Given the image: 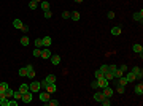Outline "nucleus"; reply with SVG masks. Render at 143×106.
<instances>
[{"mask_svg": "<svg viewBox=\"0 0 143 106\" xmlns=\"http://www.w3.org/2000/svg\"><path fill=\"white\" fill-rule=\"evenodd\" d=\"M8 103H10V98H7V97H3L0 100V106H8Z\"/></svg>", "mask_w": 143, "mask_h": 106, "instance_id": "nucleus-30", "label": "nucleus"}, {"mask_svg": "<svg viewBox=\"0 0 143 106\" xmlns=\"http://www.w3.org/2000/svg\"><path fill=\"white\" fill-rule=\"evenodd\" d=\"M108 70H110L111 73H115L116 70H118V67H116V63H111V65H108Z\"/></svg>", "mask_w": 143, "mask_h": 106, "instance_id": "nucleus-38", "label": "nucleus"}, {"mask_svg": "<svg viewBox=\"0 0 143 106\" xmlns=\"http://www.w3.org/2000/svg\"><path fill=\"white\" fill-rule=\"evenodd\" d=\"M35 2H37V3H38V2H41V0H35Z\"/></svg>", "mask_w": 143, "mask_h": 106, "instance_id": "nucleus-50", "label": "nucleus"}, {"mask_svg": "<svg viewBox=\"0 0 143 106\" xmlns=\"http://www.w3.org/2000/svg\"><path fill=\"white\" fill-rule=\"evenodd\" d=\"M43 16L46 17V19H51V17H52V13H51V10H46V11H43Z\"/></svg>", "mask_w": 143, "mask_h": 106, "instance_id": "nucleus-34", "label": "nucleus"}, {"mask_svg": "<svg viewBox=\"0 0 143 106\" xmlns=\"http://www.w3.org/2000/svg\"><path fill=\"white\" fill-rule=\"evenodd\" d=\"M45 81L48 82V84H51V82H56V76H54V74H48L46 78H45Z\"/></svg>", "mask_w": 143, "mask_h": 106, "instance_id": "nucleus-22", "label": "nucleus"}, {"mask_svg": "<svg viewBox=\"0 0 143 106\" xmlns=\"http://www.w3.org/2000/svg\"><path fill=\"white\" fill-rule=\"evenodd\" d=\"M103 78H105V79H108V81H113V78H115V73H111L110 70H108L106 73H103Z\"/></svg>", "mask_w": 143, "mask_h": 106, "instance_id": "nucleus-20", "label": "nucleus"}, {"mask_svg": "<svg viewBox=\"0 0 143 106\" xmlns=\"http://www.w3.org/2000/svg\"><path fill=\"white\" fill-rule=\"evenodd\" d=\"M103 97H105V95H103L102 92H95V93H94V100H95V101H99V103L102 101V98H103Z\"/></svg>", "mask_w": 143, "mask_h": 106, "instance_id": "nucleus-18", "label": "nucleus"}, {"mask_svg": "<svg viewBox=\"0 0 143 106\" xmlns=\"http://www.w3.org/2000/svg\"><path fill=\"white\" fill-rule=\"evenodd\" d=\"M40 7H41V10H43V11L49 10V2H46V0H45V2H41V3H40Z\"/></svg>", "mask_w": 143, "mask_h": 106, "instance_id": "nucleus-26", "label": "nucleus"}, {"mask_svg": "<svg viewBox=\"0 0 143 106\" xmlns=\"http://www.w3.org/2000/svg\"><path fill=\"white\" fill-rule=\"evenodd\" d=\"M124 76H126V79H127L129 82H132V81H135V74H134L132 71H126V73H124Z\"/></svg>", "mask_w": 143, "mask_h": 106, "instance_id": "nucleus-16", "label": "nucleus"}, {"mask_svg": "<svg viewBox=\"0 0 143 106\" xmlns=\"http://www.w3.org/2000/svg\"><path fill=\"white\" fill-rule=\"evenodd\" d=\"M32 98H33V93L29 90V92H26V93H22L21 101H24V103H30V101H32Z\"/></svg>", "mask_w": 143, "mask_h": 106, "instance_id": "nucleus-3", "label": "nucleus"}, {"mask_svg": "<svg viewBox=\"0 0 143 106\" xmlns=\"http://www.w3.org/2000/svg\"><path fill=\"white\" fill-rule=\"evenodd\" d=\"M62 19H70V11H64V13H62Z\"/></svg>", "mask_w": 143, "mask_h": 106, "instance_id": "nucleus-41", "label": "nucleus"}, {"mask_svg": "<svg viewBox=\"0 0 143 106\" xmlns=\"http://www.w3.org/2000/svg\"><path fill=\"white\" fill-rule=\"evenodd\" d=\"M118 68L121 70L122 73H126V71H127V65H126V63H122V65H121V67H118Z\"/></svg>", "mask_w": 143, "mask_h": 106, "instance_id": "nucleus-44", "label": "nucleus"}, {"mask_svg": "<svg viewBox=\"0 0 143 106\" xmlns=\"http://www.w3.org/2000/svg\"><path fill=\"white\" fill-rule=\"evenodd\" d=\"M134 92L137 93V95H143V86H141V82H140V84H137L135 87H134Z\"/></svg>", "mask_w": 143, "mask_h": 106, "instance_id": "nucleus-12", "label": "nucleus"}, {"mask_svg": "<svg viewBox=\"0 0 143 106\" xmlns=\"http://www.w3.org/2000/svg\"><path fill=\"white\" fill-rule=\"evenodd\" d=\"M132 51H134V52H137V54H140V56H141V52H143V48H141V44L135 43V44L132 46Z\"/></svg>", "mask_w": 143, "mask_h": 106, "instance_id": "nucleus-13", "label": "nucleus"}, {"mask_svg": "<svg viewBox=\"0 0 143 106\" xmlns=\"http://www.w3.org/2000/svg\"><path fill=\"white\" fill-rule=\"evenodd\" d=\"M106 17H108V19H115V11H108V13H106Z\"/></svg>", "mask_w": 143, "mask_h": 106, "instance_id": "nucleus-43", "label": "nucleus"}, {"mask_svg": "<svg viewBox=\"0 0 143 106\" xmlns=\"http://www.w3.org/2000/svg\"><path fill=\"white\" fill-rule=\"evenodd\" d=\"M118 81H119V84H122V86H126V87H127V84H129V81L126 79V76H124V74H122V76H121V78H119Z\"/></svg>", "mask_w": 143, "mask_h": 106, "instance_id": "nucleus-25", "label": "nucleus"}, {"mask_svg": "<svg viewBox=\"0 0 143 106\" xmlns=\"http://www.w3.org/2000/svg\"><path fill=\"white\" fill-rule=\"evenodd\" d=\"M35 48H43V41H41V38H35Z\"/></svg>", "mask_w": 143, "mask_h": 106, "instance_id": "nucleus-32", "label": "nucleus"}, {"mask_svg": "<svg viewBox=\"0 0 143 106\" xmlns=\"http://www.w3.org/2000/svg\"><path fill=\"white\" fill-rule=\"evenodd\" d=\"M21 30H22L24 33H27V32H29V25H22V29H21Z\"/></svg>", "mask_w": 143, "mask_h": 106, "instance_id": "nucleus-47", "label": "nucleus"}, {"mask_svg": "<svg viewBox=\"0 0 143 106\" xmlns=\"http://www.w3.org/2000/svg\"><path fill=\"white\" fill-rule=\"evenodd\" d=\"M41 41H43V48H49L51 46V37H43Z\"/></svg>", "mask_w": 143, "mask_h": 106, "instance_id": "nucleus-14", "label": "nucleus"}, {"mask_svg": "<svg viewBox=\"0 0 143 106\" xmlns=\"http://www.w3.org/2000/svg\"><path fill=\"white\" fill-rule=\"evenodd\" d=\"M8 106H17V100H14V98H10V103H8Z\"/></svg>", "mask_w": 143, "mask_h": 106, "instance_id": "nucleus-40", "label": "nucleus"}, {"mask_svg": "<svg viewBox=\"0 0 143 106\" xmlns=\"http://www.w3.org/2000/svg\"><path fill=\"white\" fill-rule=\"evenodd\" d=\"M7 89H8V84H7V82H0V90L5 92Z\"/></svg>", "mask_w": 143, "mask_h": 106, "instance_id": "nucleus-37", "label": "nucleus"}, {"mask_svg": "<svg viewBox=\"0 0 143 106\" xmlns=\"http://www.w3.org/2000/svg\"><path fill=\"white\" fill-rule=\"evenodd\" d=\"M132 19L137 21V22H141V21H143V11L140 10V11H137V13H134V14H132Z\"/></svg>", "mask_w": 143, "mask_h": 106, "instance_id": "nucleus-8", "label": "nucleus"}, {"mask_svg": "<svg viewBox=\"0 0 143 106\" xmlns=\"http://www.w3.org/2000/svg\"><path fill=\"white\" fill-rule=\"evenodd\" d=\"M41 56V48H35L33 49V57H40Z\"/></svg>", "mask_w": 143, "mask_h": 106, "instance_id": "nucleus-35", "label": "nucleus"}, {"mask_svg": "<svg viewBox=\"0 0 143 106\" xmlns=\"http://www.w3.org/2000/svg\"><path fill=\"white\" fill-rule=\"evenodd\" d=\"M45 104H46V106H59V100H51V98H49Z\"/></svg>", "mask_w": 143, "mask_h": 106, "instance_id": "nucleus-21", "label": "nucleus"}, {"mask_svg": "<svg viewBox=\"0 0 143 106\" xmlns=\"http://www.w3.org/2000/svg\"><path fill=\"white\" fill-rule=\"evenodd\" d=\"M21 97H22V93H21L19 90H14V92H13V98H14V100H21Z\"/></svg>", "mask_w": 143, "mask_h": 106, "instance_id": "nucleus-33", "label": "nucleus"}, {"mask_svg": "<svg viewBox=\"0 0 143 106\" xmlns=\"http://www.w3.org/2000/svg\"><path fill=\"white\" fill-rule=\"evenodd\" d=\"M91 87H92V89H99V86H97V79H94V81L91 82Z\"/></svg>", "mask_w": 143, "mask_h": 106, "instance_id": "nucleus-45", "label": "nucleus"}, {"mask_svg": "<svg viewBox=\"0 0 143 106\" xmlns=\"http://www.w3.org/2000/svg\"><path fill=\"white\" fill-rule=\"evenodd\" d=\"M29 43H30V41H29V38L24 35V37L21 38V44H22V46H29Z\"/></svg>", "mask_w": 143, "mask_h": 106, "instance_id": "nucleus-31", "label": "nucleus"}, {"mask_svg": "<svg viewBox=\"0 0 143 106\" xmlns=\"http://www.w3.org/2000/svg\"><path fill=\"white\" fill-rule=\"evenodd\" d=\"M17 90H19L21 93H26V92H29V84H21Z\"/></svg>", "mask_w": 143, "mask_h": 106, "instance_id": "nucleus-23", "label": "nucleus"}, {"mask_svg": "<svg viewBox=\"0 0 143 106\" xmlns=\"http://www.w3.org/2000/svg\"><path fill=\"white\" fill-rule=\"evenodd\" d=\"M40 86H41V89H46V86H48V82L43 79V81H40Z\"/></svg>", "mask_w": 143, "mask_h": 106, "instance_id": "nucleus-46", "label": "nucleus"}, {"mask_svg": "<svg viewBox=\"0 0 143 106\" xmlns=\"http://www.w3.org/2000/svg\"><path fill=\"white\" fill-rule=\"evenodd\" d=\"M121 32H122L121 27H118V25L111 29V35H113V37H118V35H121Z\"/></svg>", "mask_w": 143, "mask_h": 106, "instance_id": "nucleus-17", "label": "nucleus"}, {"mask_svg": "<svg viewBox=\"0 0 143 106\" xmlns=\"http://www.w3.org/2000/svg\"><path fill=\"white\" fill-rule=\"evenodd\" d=\"M49 59H51V63H52V65H59V63H61V56H57V54L51 56Z\"/></svg>", "mask_w": 143, "mask_h": 106, "instance_id": "nucleus-11", "label": "nucleus"}, {"mask_svg": "<svg viewBox=\"0 0 143 106\" xmlns=\"http://www.w3.org/2000/svg\"><path fill=\"white\" fill-rule=\"evenodd\" d=\"M75 2H76V3H81V2H83V0H75Z\"/></svg>", "mask_w": 143, "mask_h": 106, "instance_id": "nucleus-49", "label": "nucleus"}, {"mask_svg": "<svg viewBox=\"0 0 143 106\" xmlns=\"http://www.w3.org/2000/svg\"><path fill=\"white\" fill-rule=\"evenodd\" d=\"M41 89V86H40V81H32L30 84H29V90H30L32 93H38Z\"/></svg>", "mask_w": 143, "mask_h": 106, "instance_id": "nucleus-1", "label": "nucleus"}, {"mask_svg": "<svg viewBox=\"0 0 143 106\" xmlns=\"http://www.w3.org/2000/svg\"><path fill=\"white\" fill-rule=\"evenodd\" d=\"M70 19L72 21H80V13H78V11H70Z\"/></svg>", "mask_w": 143, "mask_h": 106, "instance_id": "nucleus-15", "label": "nucleus"}, {"mask_svg": "<svg viewBox=\"0 0 143 106\" xmlns=\"http://www.w3.org/2000/svg\"><path fill=\"white\" fill-rule=\"evenodd\" d=\"M102 76H103V74H102V71H100V70H97V71H95V73H94V78H95V79H99V78H102Z\"/></svg>", "mask_w": 143, "mask_h": 106, "instance_id": "nucleus-39", "label": "nucleus"}, {"mask_svg": "<svg viewBox=\"0 0 143 106\" xmlns=\"http://www.w3.org/2000/svg\"><path fill=\"white\" fill-rule=\"evenodd\" d=\"M22 25H24V24H22L21 19H14V21H13V27H14V29H22Z\"/></svg>", "mask_w": 143, "mask_h": 106, "instance_id": "nucleus-19", "label": "nucleus"}, {"mask_svg": "<svg viewBox=\"0 0 143 106\" xmlns=\"http://www.w3.org/2000/svg\"><path fill=\"white\" fill-rule=\"evenodd\" d=\"M134 74H135V79H138V81H141V78H143V70L140 68V67H134L132 70H130Z\"/></svg>", "mask_w": 143, "mask_h": 106, "instance_id": "nucleus-2", "label": "nucleus"}, {"mask_svg": "<svg viewBox=\"0 0 143 106\" xmlns=\"http://www.w3.org/2000/svg\"><path fill=\"white\" fill-rule=\"evenodd\" d=\"M45 90H46V92H49V93H54V92L57 90V87H56V82H51V84H48Z\"/></svg>", "mask_w": 143, "mask_h": 106, "instance_id": "nucleus-10", "label": "nucleus"}, {"mask_svg": "<svg viewBox=\"0 0 143 106\" xmlns=\"http://www.w3.org/2000/svg\"><path fill=\"white\" fill-rule=\"evenodd\" d=\"M37 7H38V3L35 2V0H30V2H29V8L30 10H37Z\"/></svg>", "mask_w": 143, "mask_h": 106, "instance_id": "nucleus-28", "label": "nucleus"}, {"mask_svg": "<svg viewBox=\"0 0 143 106\" xmlns=\"http://www.w3.org/2000/svg\"><path fill=\"white\" fill-rule=\"evenodd\" d=\"M115 89L118 90V93H124V92H126V86H122V84H118V86H115Z\"/></svg>", "mask_w": 143, "mask_h": 106, "instance_id": "nucleus-24", "label": "nucleus"}, {"mask_svg": "<svg viewBox=\"0 0 143 106\" xmlns=\"http://www.w3.org/2000/svg\"><path fill=\"white\" fill-rule=\"evenodd\" d=\"M41 59H49L51 57V49L49 48H43L41 49V56H40Z\"/></svg>", "mask_w": 143, "mask_h": 106, "instance_id": "nucleus-9", "label": "nucleus"}, {"mask_svg": "<svg viewBox=\"0 0 143 106\" xmlns=\"http://www.w3.org/2000/svg\"><path fill=\"white\" fill-rule=\"evenodd\" d=\"M19 76H22V78H27V70H26V68H19Z\"/></svg>", "mask_w": 143, "mask_h": 106, "instance_id": "nucleus-36", "label": "nucleus"}, {"mask_svg": "<svg viewBox=\"0 0 143 106\" xmlns=\"http://www.w3.org/2000/svg\"><path fill=\"white\" fill-rule=\"evenodd\" d=\"M38 98H40V101L46 103L49 100V92H38Z\"/></svg>", "mask_w": 143, "mask_h": 106, "instance_id": "nucleus-6", "label": "nucleus"}, {"mask_svg": "<svg viewBox=\"0 0 143 106\" xmlns=\"http://www.w3.org/2000/svg\"><path fill=\"white\" fill-rule=\"evenodd\" d=\"M102 93H103L105 97H108V98H110V97L113 95V93H115V90H113L110 86H106V87H103V89H102Z\"/></svg>", "mask_w": 143, "mask_h": 106, "instance_id": "nucleus-7", "label": "nucleus"}, {"mask_svg": "<svg viewBox=\"0 0 143 106\" xmlns=\"http://www.w3.org/2000/svg\"><path fill=\"white\" fill-rule=\"evenodd\" d=\"M26 70H27V78L33 79V78H35V70H33V65H32V63H27V65H26Z\"/></svg>", "mask_w": 143, "mask_h": 106, "instance_id": "nucleus-4", "label": "nucleus"}, {"mask_svg": "<svg viewBox=\"0 0 143 106\" xmlns=\"http://www.w3.org/2000/svg\"><path fill=\"white\" fill-rule=\"evenodd\" d=\"M3 97H5V92H2V90H0V100H2Z\"/></svg>", "mask_w": 143, "mask_h": 106, "instance_id": "nucleus-48", "label": "nucleus"}, {"mask_svg": "<svg viewBox=\"0 0 143 106\" xmlns=\"http://www.w3.org/2000/svg\"><path fill=\"white\" fill-rule=\"evenodd\" d=\"M100 103H102L103 106H110V104H111V101H110V98H108V97H103V98H102V101H100Z\"/></svg>", "mask_w": 143, "mask_h": 106, "instance_id": "nucleus-29", "label": "nucleus"}, {"mask_svg": "<svg viewBox=\"0 0 143 106\" xmlns=\"http://www.w3.org/2000/svg\"><path fill=\"white\" fill-rule=\"evenodd\" d=\"M13 89H10V87H8V89L7 90H5V97H7V98H13Z\"/></svg>", "mask_w": 143, "mask_h": 106, "instance_id": "nucleus-27", "label": "nucleus"}, {"mask_svg": "<svg viewBox=\"0 0 143 106\" xmlns=\"http://www.w3.org/2000/svg\"><path fill=\"white\" fill-rule=\"evenodd\" d=\"M99 70H100V71H102V74H103V73H106V71H108V65H102Z\"/></svg>", "mask_w": 143, "mask_h": 106, "instance_id": "nucleus-42", "label": "nucleus"}, {"mask_svg": "<svg viewBox=\"0 0 143 106\" xmlns=\"http://www.w3.org/2000/svg\"><path fill=\"white\" fill-rule=\"evenodd\" d=\"M97 86H99V89H103V87L110 86V81H108V79H105L103 76H102V78H99V79H97Z\"/></svg>", "mask_w": 143, "mask_h": 106, "instance_id": "nucleus-5", "label": "nucleus"}]
</instances>
